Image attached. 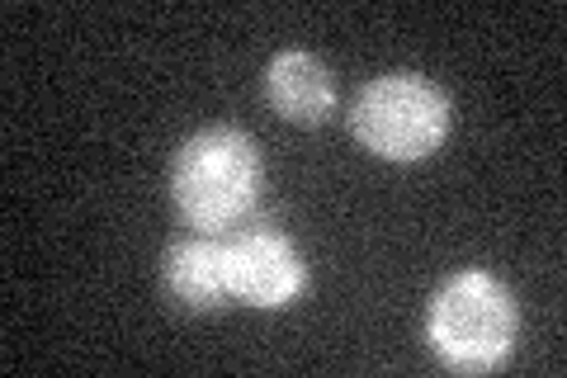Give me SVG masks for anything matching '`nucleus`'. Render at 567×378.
I'll list each match as a JSON object with an SVG mask.
<instances>
[{"label": "nucleus", "instance_id": "obj_1", "mask_svg": "<svg viewBox=\"0 0 567 378\" xmlns=\"http://www.w3.org/2000/svg\"><path fill=\"white\" fill-rule=\"evenodd\" d=\"M260 194V156L241 129L194 133L171 161V200L194 227L223 232L251 213Z\"/></svg>", "mask_w": 567, "mask_h": 378}, {"label": "nucleus", "instance_id": "obj_2", "mask_svg": "<svg viewBox=\"0 0 567 378\" xmlns=\"http://www.w3.org/2000/svg\"><path fill=\"white\" fill-rule=\"evenodd\" d=\"M516 327H520L516 298H511L502 279L483 275V269L454 275L431 298V313H425V336H431L435 355L450 369H468V374L502 365L511 346H516Z\"/></svg>", "mask_w": 567, "mask_h": 378}, {"label": "nucleus", "instance_id": "obj_3", "mask_svg": "<svg viewBox=\"0 0 567 378\" xmlns=\"http://www.w3.org/2000/svg\"><path fill=\"white\" fill-rule=\"evenodd\" d=\"M350 133L383 161H421L450 133V100L412 71L374 76L350 110Z\"/></svg>", "mask_w": 567, "mask_h": 378}, {"label": "nucleus", "instance_id": "obj_4", "mask_svg": "<svg viewBox=\"0 0 567 378\" xmlns=\"http://www.w3.org/2000/svg\"><path fill=\"white\" fill-rule=\"evenodd\" d=\"M223 265H227V289L233 298L251 303V308H289V303L308 289V265L298 256L289 237L270 227H246L237 237L223 242Z\"/></svg>", "mask_w": 567, "mask_h": 378}, {"label": "nucleus", "instance_id": "obj_5", "mask_svg": "<svg viewBox=\"0 0 567 378\" xmlns=\"http://www.w3.org/2000/svg\"><path fill=\"white\" fill-rule=\"evenodd\" d=\"M162 284L166 294L189 313L223 308L233 289H227V265L218 237H185L162 256Z\"/></svg>", "mask_w": 567, "mask_h": 378}, {"label": "nucleus", "instance_id": "obj_6", "mask_svg": "<svg viewBox=\"0 0 567 378\" xmlns=\"http://www.w3.org/2000/svg\"><path fill=\"white\" fill-rule=\"evenodd\" d=\"M265 95L293 123H327L336 110V81L312 52H279L265 67Z\"/></svg>", "mask_w": 567, "mask_h": 378}]
</instances>
